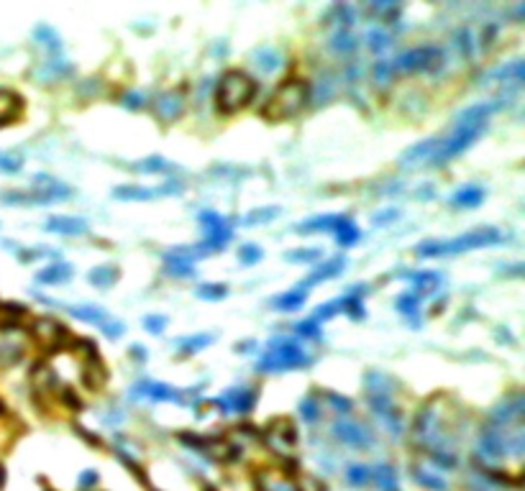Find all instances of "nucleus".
I'll return each mask as SVG.
<instances>
[{"label": "nucleus", "instance_id": "nucleus-6", "mask_svg": "<svg viewBox=\"0 0 525 491\" xmlns=\"http://www.w3.org/2000/svg\"><path fill=\"white\" fill-rule=\"evenodd\" d=\"M446 67V52L438 44H418L413 49H405L398 59H392L395 74H435Z\"/></svg>", "mask_w": 525, "mask_h": 491}, {"label": "nucleus", "instance_id": "nucleus-5", "mask_svg": "<svg viewBox=\"0 0 525 491\" xmlns=\"http://www.w3.org/2000/svg\"><path fill=\"white\" fill-rule=\"evenodd\" d=\"M310 366L308 351L302 348V343L292 338H280L269 343V351L259 358L256 371L262 374H280V371H298V368Z\"/></svg>", "mask_w": 525, "mask_h": 491}, {"label": "nucleus", "instance_id": "nucleus-31", "mask_svg": "<svg viewBox=\"0 0 525 491\" xmlns=\"http://www.w3.org/2000/svg\"><path fill=\"white\" fill-rule=\"evenodd\" d=\"M70 315H74L77 320L95 322V325L108 320V313H105L103 307H95V304H77V307H70Z\"/></svg>", "mask_w": 525, "mask_h": 491}, {"label": "nucleus", "instance_id": "nucleus-27", "mask_svg": "<svg viewBox=\"0 0 525 491\" xmlns=\"http://www.w3.org/2000/svg\"><path fill=\"white\" fill-rule=\"evenodd\" d=\"M113 197L116 200H126V202H134V200H152V197H159V189H146L138 187V185H123V187L113 189Z\"/></svg>", "mask_w": 525, "mask_h": 491}, {"label": "nucleus", "instance_id": "nucleus-32", "mask_svg": "<svg viewBox=\"0 0 525 491\" xmlns=\"http://www.w3.org/2000/svg\"><path fill=\"white\" fill-rule=\"evenodd\" d=\"M34 39H37V41L44 46V49H49L52 54L62 52V41H59V34H56L52 26H46V23H44V26H37V31H34Z\"/></svg>", "mask_w": 525, "mask_h": 491}, {"label": "nucleus", "instance_id": "nucleus-7", "mask_svg": "<svg viewBox=\"0 0 525 491\" xmlns=\"http://www.w3.org/2000/svg\"><path fill=\"white\" fill-rule=\"evenodd\" d=\"M484 128H487V123H453L451 134L446 136L444 141H438V149H435L433 159H431V167H444L446 161L456 159L459 154L466 152L471 143L484 134Z\"/></svg>", "mask_w": 525, "mask_h": 491}, {"label": "nucleus", "instance_id": "nucleus-41", "mask_svg": "<svg viewBox=\"0 0 525 491\" xmlns=\"http://www.w3.org/2000/svg\"><path fill=\"white\" fill-rule=\"evenodd\" d=\"M346 479H349V483H353V486H367V483L371 481V471L367 466H349Z\"/></svg>", "mask_w": 525, "mask_h": 491}, {"label": "nucleus", "instance_id": "nucleus-17", "mask_svg": "<svg viewBox=\"0 0 525 491\" xmlns=\"http://www.w3.org/2000/svg\"><path fill=\"white\" fill-rule=\"evenodd\" d=\"M435 149H438V138H428V141L415 143L413 149H408V152H405V156H402V164H405L408 169H413V167H420L423 161H426V164H431Z\"/></svg>", "mask_w": 525, "mask_h": 491}, {"label": "nucleus", "instance_id": "nucleus-14", "mask_svg": "<svg viewBox=\"0 0 525 491\" xmlns=\"http://www.w3.org/2000/svg\"><path fill=\"white\" fill-rule=\"evenodd\" d=\"M453 49L459 52L462 59H474V56L482 52L477 28H471V26H459L456 28V34H453Z\"/></svg>", "mask_w": 525, "mask_h": 491}, {"label": "nucleus", "instance_id": "nucleus-50", "mask_svg": "<svg viewBox=\"0 0 525 491\" xmlns=\"http://www.w3.org/2000/svg\"><path fill=\"white\" fill-rule=\"evenodd\" d=\"M123 105L131 107V110H141V107H144V98H141L138 92H126V95H123Z\"/></svg>", "mask_w": 525, "mask_h": 491}, {"label": "nucleus", "instance_id": "nucleus-9", "mask_svg": "<svg viewBox=\"0 0 525 491\" xmlns=\"http://www.w3.org/2000/svg\"><path fill=\"white\" fill-rule=\"evenodd\" d=\"M28 205H44V202H54V200H67L72 195V189L62 185L59 179L49 177V174H37L34 177V187L26 192Z\"/></svg>", "mask_w": 525, "mask_h": 491}, {"label": "nucleus", "instance_id": "nucleus-49", "mask_svg": "<svg viewBox=\"0 0 525 491\" xmlns=\"http://www.w3.org/2000/svg\"><path fill=\"white\" fill-rule=\"evenodd\" d=\"M328 402L333 404L336 407V412H344V415H349L351 412V399H346V397H338L336 392H328Z\"/></svg>", "mask_w": 525, "mask_h": 491}, {"label": "nucleus", "instance_id": "nucleus-25", "mask_svg": "<svg viewBox=\"0 0 525 491\" xmlns=\"http://www.w3.org/2000/svg\"><path fill=\"white\" fill-rule=\"evenodd\" d=\"M254 64H256L262 72L280 70V64H282L280 49H274V46H262V49H256V52H254Z\"/></svg>", "mask_w": 525, "mask_h": 491}, {"label": "nucleus", "instance_id": "nucleus-19", "mask_svg": "<svg viewBox=\"0 0 525 491\" xmlns=\"http://www.w3.org/2000/svg\"><path fill=\"white\" fill-rule=\"evenodd\" d=\"M308 292H310V286L298 284V289L285 292V295H280L277 300H274V310H282V313H295V310H300V307L305 304Z\"/></svg>", "mask_w": 525, "mask_h": 491}, {"label": "nucleus", "instance_id": "nucleus-36", "mask_svg": "<svg viewBox=\"0 0 525 491\" xmlns=\"http://www.w3.org/2000/svg\"><path fill=\"white\" fill-rule=\"evenodd\" d=\"M395 307H398V313L413 317V315H418V310H420V297L413 295V292H408V295H400L398 300H395Z\"/></svg>", "mask_w": 525, "mask_h": 491}, {"label": "nucleus", "instance_id": "nucleus-8", "mask_svg": "<svg viewBox=\"0 0 525 491\" xmlns=\"http://www.w3.org/2000/svg\"><path fill=\"white\" fill-rule=\"evenodd\" d=\"M31 338L37 346L46 351H59L70 340V333L64 328L62 322L54 320V317H37L31 320Z\"/></svg>", "mask_w": 525, "mask_h": 491}, {"label": "nucleus", "instance_id": "nucleus-37", "mask_svg": "<svg viewBox=\"0 0 525 491\" xmlns=\"http://www.w3.org/2000/svg\"><path fill=\"white\" fill-rule=\"evenodd\" d=\"M415 479H418V483H423L426 489H433V491L449 489V483H446L444 476H435L433 471H415Z\"/></svg>", "mask_w": 525, "mask_h": 491}, {"label": "nucleus", "instance_id": "nucleus-48", "mask_svg": "<svg viewBox=\"0 0 525 491\" xmlns=\"http://www.w3.org/2000/svg\"><path fill=\"white\" fill-rule=\"evenodd\" d=\"M98 328H100L103 333H105L108 338H121V335L126 333V328H123V322H121V320H110V317H108V320L100 322Z\"/></svg>", "mask_w": 525, "mask_h": 491}, {"label": "nucleus", "instance_id": "nucleus-26", "mask_svg": "<svg viewBox=\"0 0 525 491\" xmlns=\"http://www.w3.org/2000/svg\"><path fill=\"white\" fill-rule=\"evenodd\" d=\"M336 241L341 243L344 249H349V246H353V243L362 238V231H359V225L353 223L349 215H344V220L338 223V228H336Z\"/></svg>", "mask_w": 525, "mask_h": 491}, {"label": "nucleus", "instance_id": "nucleus-47", "mask_svg": "<svg viewBox=\"0 0 525 491\" xmlns=\"http://www.w3.org/2000/svg\"><path fill=\"white\" fill-rule=\"evenodd\" d=\"M144 328L152 333V335H159V333H164V328H167V317H164V315H146Z\"/></svg>", "mask_w": 525, "mask_h": 491}, {"label": "nucleus", "instance_id": "nucleus-16", "mask_svg": "<svg viewBox=\"0 0 525 491\" xmlns=\"http://www.w3.org/2000/svg\"><path fill=\"white\" fill-rule=\"evenodd\" d=\"M23 110V98L13 90H0V125L13 123Z\"/></svg>", "mask_w": 525, "mask_h": 491}, {"label": "nucleus", "instance_id": "nucleus-29", "mask_svg": "<svg viewBox=\"0 0 525 491\" xmlns=\"http://www.w3.org/2000/svg\"><path fill=\"white\" fill-rule=\"evenodd\" d=\"M364 39H367V46H369L371 52H377V54L384 52V49H389V46H392V41H395V36L389 34V31H387L384 26L369 28Z\"/></svg>", "mask_w": 525, "mask_h": 491}, {"label": "nucleus", "instance_id": "nucleus-51", "mask_svg": "<svg viewBox=\"0 0 525 491\" xmlns=\"http://www.w3.org/2000/svg\"><path fill=\"white\" fill-rule=\"evenodd\" d=\"M398 215H400L398 210H384V213L374 215V223H389V220H395Z\"/></svg>", "mask_w": 525, "mask_h": 491}, {"label": "nucleus", "instance_id": "nucleus-15", "mask_svg": "<svg viewBox=\"0 0 525 491\" xmlns=\"http://www.w3.org/2000/svg\"><path fill=\"white\" fill-rule=\"evenodd\" d=\"M46 231L59 233V236H82V233H88V223L72 215H54L46 220Z\"/></svg>", "mask_w": 525, "mask_h": 491}, {"label": "nucleus", "instance_id": "nucleus-20", "mask_svg": "<svg viewBox=\"0 0 525 491\" xmlns=\"http://www.w3.org/2000/svg\"><path fill=\"white\" fill-rule=\"evenodd\" d=\"M344 220V215H318V218H310L302 225H298L295 231L298 233H320V231H336L338 223Z\"/></svg>", "mask_w": 525, "mask_h": 491}, {"label": "nucleus", "instance_id": "nucleus-30", "mask_svg": "<svg viewBox=\"0 0 525 491\" xmlns=\"http://www.w3.org/2000/svg\"><path fill=\"white\" fill-rule=\"evenodd\" d=\"M88 279H90L95 286H100V289H108V286H113L118 282V269L110 267V264H103V267L92 269L90 274H88Z\"/></svg>", "mask_w": 525, "mask_h": 491}, {"label": "nucleus", "instance_id": "nucleus-39", "mask_svg": "<svg viewBox=\"0 0 525 491\" xmlns=\"http://www.w3.org/2000/svg\"><path fill=\"white\" fill-rule=\"evenodd\" d=\"M21 156L13 152H0V171L3 174H19L21 171Z\"/></svg>", "mask_w": 525, "mask_h": 491}, {"label": "nucleus", "instance_id": "nucleus-53", "mask_svg": "<svg viewBox=\"0 0 525 491\" xmlns=\"http://www.w3.org/2000/svg\"><path fill=\"white\" fill-rule=\"evenodd\" d=\"M131 356L138 358V361H144L146 353H144V346H131Z\"/></svg>", "mask_w": 525, "mask_h": 491}, {"label": "nucleus", "instance_id": "nucleus-2", "mask_svg": "<svg viewBox=\"0 0 525 491\" xmlns=\"http://www.w3.org/2000/svg\"><path fill=\"white\" fill-rule=\"evenodd\" d=\"M308 98H310L308 82L300 80V77H290V80L282 82L280 87L269 95V100L264 103L262 118L264 121H272V123L290 121V118H295L305 107Z\"/></svg>", "mask_w": 525, "mask_h": 491}, {"label": "nucleus", "instance_id": "nucleus-35", "mask_svg": "<svg viewBox=\"0 0 525 491\" xmlns=\"http://www.w3.org/2000/svg\"><path fill=\"white\" fill-rule=\"evenodd\" d=\"M195 295L200 300H208V302H218V300H223L228 295V286L226 284H200L195 289Z\"/></svg>", "mask_w": 525, "mask_h": 491}, {"label": "nucleus", "instance_id": "nucleus-33", "mask_svg": "<svg viewBox=\"0 0 525 491\" xmlns=\"http://www.w3.org/2000/svg\"><path fill=\"white\" fill-rule=\"evenodd\" d=\"M172 169H174V164H169V161L162 159V156H149V159L136 164V171H141V174H167V171H172Z\"/></svg>", "mask_w": 525, "mask_h": 491}, {"label": "nucleus", "instance_id": "nucleus-4", "mask_svg": "<svg viewBox=\"0 0 525 491\" xmlns=\"http://www.w3.org/2000/svg\"><path fill=\"white\" fill-rule=\"evenodd\" d=\"M256 95V82L241 70H228L216 85V110L223 116H234L244 110Z\"/></svg>", "mask_w": 525, "mask_h": 491}, {"label": "nucleus", "instance_id": "nucleus-21", "mask_svg": "<svg viewBox=\"0 0 525 491\" xmlns=\"http://www.w3.org/2000/svg\"><path fill=\"white\" fill-rule=\"evenodd\" d=\"M344 267H346V261L338 256V259H331V261H326V264H320V267L310 274L302 284L305 286H310V284H318V282H326V279H333V277H338L341 271H344Z\"/></svg>", "mask_w": 525, "mask_h": 491}, {"label": "nucleus", "instance_id": "nucleus-28", "mask_svg": "<svg viewBox=\"0 0 525 491\" xmlns=\"http://www.w3.org/2000/svg\"><path fill=\"white\" fill-rule=\"evenodd\" d=\"M213 340H216L213 333H198V335H187V338L174 340V346H177L182 353H198V351L208 348Z\"/></svg>", "mask_w": 525, "mask_h": 491}, {"label": "nucleus", "instance_id": "nucleus-44", "mask_svg": "<svg viewBox=\"0 0 525 491\" xmlns=\"http://www.w3.org/2000/svg\"><path fill=\"white\" fill-rule=\"evenodd\" d=\"M262 256H264L262 249H259V246H254V243H246V246H241V251H238V259H241V264H246V267L256 264Z\"/></svg>", "mask_w": 525, "mask_h": 491}, {"label": "nucleus", "instance_id": "nucleus-43", "mask_svg": "<svg viewBox=\"0 0 525 491\" xmlns=\"http://www.w3.org/2000/svg\"><path fill=\"white\" fill-rule=\"evenodd\" d=\"M316 259H320V251L318 249H298L287 253V261H292V264H310V261Z\"/></svg>", "mask_w": 525, "mask_h": 491}, {"label": "nucleus", "instance_id": "nucleus-46", "mask_svg": "<svg viewBox=\"0 0 525 491\" xmlns=\"http://www.w3.org/2000/svg\"><path fill=\"white\" fill-rule=\"evenodd\" d=\"M167 271L174 274V277H190L192 271V264L190 261H174V259H167Z\"/></svg>", "mask_w": 525, "mask_h": 491}, {"label": "nucleus", "instance_id": "nucleus-40", "mask_svg": "<svg viewBox=\"0 0 525 491\" xmlns=\"http://www.w3.org/2000/svg\"><path fill=\"white\" fill-rule=\"evenodd\" d=\"M300 417L305 422H316L320 417V404H318L316 397H305L302 402H300Z\"/></svg>", "mask_w": 525, "mask_h": 491}, {"label": "nucleus", "instance_id": "nucleus-38", "mask_svg": "<svg viewBox=\"0 0 525 491\" xmlns=\"http://www.w3.org/2000/svg\"><path fill=\"white\" fill-rule=\"evenodd\" d=\"M377 483H380L384 491H395L398 489V474L392 466H380L377 468Z\"/></svg>", "mask_w": 525, "mask_h": 491}, {"label": "nucleus", "instance_id": "nucleus-3", "mask_svg": "<svg viewBox=\"0 0 525 491\" xmlns=\"http://www.w3.org/2000/svg\"><path fill=\"white\" fill-rule=\"evenodd\" d=\"M364 382H367V402L371 412L392 435H400L405 422H402V412L395 407V399H392V379L382 371H369Z\"/></svg>", "mask_w": 525, "mask_h": 491}, {"label": "nucleus", "instance_id": "nucleus-23", "mask_svg": "<svg viewBox=\"0 0 525 491\" xmlns=\"http://www.w3.org/2000/svg\"><path fill=\"white\" fill-rule=\"evenodd\" d=\"M72 277V267L70 264H49V267H44L41 271L37 274V279L41 282V284H62V282H67V279Z\"/></svg>", "mask_w": 525, "mask_h": 491}, {"label": "nucleus", "instance_id": "nucleus-1", "mask_svg": "<svg viewBox=\"0 0 525 491\" xmlns=\"http://www.w3.org/2000/svg\"><path fill=\"white\" fill-rule=\"evenodd\" d=\"M502 241V231L484 225L477 231H469L464 236H456L451 241H426L415 249V253L420 259H438V256H456V253H466V251L487 249L495 243Z\"/></svg>", "mask_w": 525, "mask_h": 491}, {"label": "nucleus", "instance_id": "nucleus-45", "mask_svg": "<svg viewBox=\"0 0 525 491\" xmlns=\"http://www.w3.org/2000/svg\"><path fill=\"white\" fill-rule=\"evenodd\" d=\"M295 333L300 338H320V325L316 320H305L295 325Z\"/></svg>", "mask_w": 525, "mask_h": 491}, {"label": "nucleus", "instance_id": "nucleus-18", "mask_svg": "<svg viewBox=\"0 0 525 491\" xmlns=\"http://www.w3.org/2000/svg\"><path fill=\"white\" fill-rule=\"evenodd\" d=\"M482 200H484V189H482L480 185H466V187L456 189V192L451 195V205L474 210V207L482 205Z\"/></svg>", "mask_w": 525, "mask_h": 491}, {"label": "nucleus", "instance_id": "nucleus-22", "mask_svg": "<svg viewBox=\"0 0 525 491\" xmlns=\"http://www.w3.org/2000/svg\"><path fill=\"white\" fill-rule=\"evenodd\" d=\"M105 379H108V371H105V366L98 361V356L88 358V366H85V371H82V382H85V386L95 392V389H100V386L105 384Z\"/></svg>", "mask_w": 525, "mask_h": 491}, {"label": "nucleus", "instance_id": "nucleus-52", "mask_svg": "<svg viewBox=\"0 0 525 491\" xmlns=\"http://www.w3.org/2000/svg\"><path fill=\"white\" fill-rule=\"evenodd\" d=\"M80 483L82 486H92V483H98V474L95 471H88V474L80 476Z\"/></svg>", "mask_w": 525, "mask_h": 491}, {"label": "nucleus", "instance_id": "nucleus-42", "mask_svg": "<svg viewBox=\"0 0 525 491\" xmlns=\"http://www.w3.org/2000/svg\"><path fill=\"white\" fill-rule=\"evenodd\" d=\"M371 77H374V82L377 85H387L392 77H395V70H392V62H387V59H382V62L374 64V70H371Z\"/></svg>", "mask_w": 525, "mask_h": 491}, {"label": "nucleus", "instance_id": "nucleus-24", "mask_svg": "<svg viewBox=\"0 0 525 491\" xmlns=\"http://www.w3.org/2000/svg\"><path fill=\"white\" fill-rule=\"evenodd\" d=\"M331 49L336 54H351L359 49V36L353 34L351 28H338L333 36H331Z\"/></svg>", "mask_w": 525, "mask_h": 491}, {"label": "nucleus", "instance_id": "nucleus-12", "mask_svg": "<svg viewBox=\"0 0 525 491\" xmlns=\"http://www.w3.org/2000/svg\"><path fill=\"white\" fill-rule=\"evenodd\" d=\"M185 92L182 90H167V92H162L159 98L154 100V113L159 121H164V123H172V121H177V118L185 113Z\"/></svg>", "mask_w": 525, "mask_h": 491}, {"label": "nucleus", "instance_id": "nucleus-11", "mask_svg": "<svg viewBox=\"0 0 525 491\" xmlns=\"http://www.w3.org/2000/svg\"><path fill=\"white\" fill-rule=\"evenodd\" d=\"M134 397H144L149 402H185V394L164 382H138L134 386Z\"/></svg>", "mask_w": 525, "mask_h": 491}, {"label": "nucleus", "instance_id": "nucleus-34", "mask_svg": "<svg viewBox=\"0 0 525 491\" xmlns=\"http://www.w3.org/2000/svg\"><path fill=\"white\" fill-rule=\"evenodd\" d=\"M274 218H280V207H256L251 213L244 218L246 225H264V223H272Z\"/></svg>", "mask_w": 525, "mask_h": 491}, {"label": "nucleus", "instance_id": "nucleus-13", "mask_svg": "<svg viewBox=\"0 0 525 491\" xmlns=\"http://www.w3.org/2000/svg\"><path fill=\"white\" fill-rule=\"evenodd\" d=\"M333 432L336 438L346 443V446H353V448H369L371 446V430L362 422H351V420H344V422H336L333 425Z\"/></svg>", "mask_w": 525, "mask_h": 491}, {"label": "nucleus", "instance_id": "nucleus-10", "mask_svg": "<svg viewBox=\"0 0 525 491\" xmlns=\"http://www.w3.org/2000/svg\"><path fill=\"white\" fill-rule=\"evenodd\" d=\"M254 402H256V392H251L249 386H234V389H228L223 397L213 399V404L220 407V412H234V415L251 412Z\"/></svg>", "mask_w": 525, "mask_h": 491}]
</instances>
